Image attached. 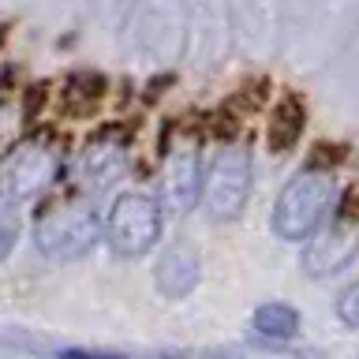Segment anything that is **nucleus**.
<instances>
[{"label": "nucleus", "instance_id": "f257e3e1", "mask_svg": "<svg viewBox=\"0 0 359 359\" xmlns=\"http://www.w3.org/2000/svg\"><path fill=\"white\" fill-rule=\"evenodd\" d=\"M337 206V180L330 172H299L292 176L273 202V224L277 240L303 243L330 221Z\"/></svg>", "mask_w": 359, "mask_h": 359}, {"label": "nucleus", "instance_id": "f03ea898", "mask_svg": "<svg viewBox=\"0 0 359 359\" xmlns=\"http://www.w3.org/2000/svg\"><path fill=\"white\" fill-rule=\"evenodd\" d=\"M101 240V217L86 202H60L45 210L34 224V247L53 262H75Z\"/></svg>", "mask_w": 359, "mask_h": 359}, {"label": "nucleus", "instance_id": "7ed1b4c3", "mask_svg": "<svg viewBox=\"0 0 359 359\" xmlns=\"http://www.w3.org/2000/svg\"><path fill=\"white\" fill-rule=\"evenodd\" d=\"M161 236V206L142 191H128L112 202L105 221V240L120 258H142Z\"/></svg>", "mask_w": 359, "mask_h": 359}, {"label": "nucleus", "instance_id": "20e7f679", "mask_svg": "<svg viewBox=\"0 0 359 359\" xmlns=\"http://www.w3.org/2000/svg\"><path fill=\"white\" fill-rule=\"evenodd\" d=\"M247 195H251V154H247V146L229 142L210 161V172L202 176L198 198H206V210L217 221H232L243 213Z\"/></svg>", "mask_w": 359, "mask_h": 359}, {"label": "nucleus", "instance_id": "39448f33", "mask_svg": "<svg viewBox=\"0 0 359 359\" xmlns=\"http://www.w3.org/2000/svg\"><path fill=\"white\" fill-rule=\"evenodd\" d=\"M60 157L49 142H19L4 161H0V195L11 202L34 198L56 180Z\"/></svg>", "mask_w": 359, "mask_h": 359}, {"label": "nucleus", "instance_id": "423d86ee", "mask_svg": "<svg viewBox=\"0 0 359 359\" xmlns=\"http://www.w3.org/2000/svg\"><path fill=\"white\" fill-rule=\"evenodd\" d=\"M123 172H128V146L120 139H112V135L90 139L75 154V165H72V180L86 195H101V191L116 187Z\"/></svg>", "mask_w": 359, "mask_h": 359}, {"label": "nucleus", "instance_id": "0eeeda50", "mask_svg": "<svg viewBox=\"0 0 359 359\" xmlns=\"http://www.w3.org/2000/svg\"><path fill=\"white\" fill-rule=\"evenodd\" d=\"M202 195V161H198V146L191 139H180L168 150L161 165V202L168 213H187Z\"/></svg>", "mask_w": 359, "mask_h": 359}, {"label": "nucleus", "instance_id": "6e6552de", "mask_svg": "<svg viewBox=\"0 0 359 359\" xmlns=\"http://www.w3.org/2000/svg\"><path fill=\"white\" fill-rule=\"evenodd\" d=\"M355 251H359V232L348 229V224H337L303 251V269H307V277H333L352 262Z\"/></svg>", "mask_w": 359, "mask_h": 359}, {"label": "nucleus", "instance_id": "1a4fd4ad", "mask_svg": "<svg viewBox=\"0 0 359 359\" xmlns=\"http://www.w3.org/2000/svg\"><path fill=\"white\" fill-rule=\"evenodd\" d=\"M198 269H202V258L191 243H172L168 251L157 258L154 266V285L165 299H184L191 288L198 285Z\"/></svg>", "mask_w": 359, "mask_h": 359}, {"label": "nucleus", "instance_id": "9d476101", "mask_svg": "<svg viewBox=\"0 0 359 359\" xmlns=\"http://www.w3.org/2000/svg\"><path fill=\"white\" fill-rule=\"evenodd\" d=\"M251 325L266 341H292L299 333V311L288 307V303H262L251 314Z\"/></svg>", "mask_w": 359, "mask_h": 359}, {"label": "nucleus", "instance_id": "9b49d317", "mask_svg": "<svg viewBox=\"0 0 359 359\" xmlns=\"http://www.w3.org/2000/svg\"><path fill=\"white\" fill-rule=\"evenodd\" d=\"M299 131H303V105H299L296 97H285L273 109V120H269L266 139H269V146H273L277 154H285L288 146L299 139Z\"/></svg>", "mask_w": 359, "mask_h": 359}, {"label": "nucleus", "instance_id": "f8f14e48", "mask_svg": "<svg viewBox=\"0 0 359 359\" xmlns=\"http://www.w3.org/2000/svg\"><path fill=\"white\" fill-rule=\"evenodd\" d=\"M19 232H22V224H19V213L11 210V206H0V262L15 251V243H19Z\"/></svg>", "mask_w": 359, "mask_h": 359}, {"label": "nucleus", "instance_id": "ddd939ff", "mask_svg": "<svg viewBox=\"0 0 359 359\" xmlns=\"http://www.w3.org/2000/svg\"><path fill=\"white\" fill-rule=\"evenodd\" d=\"M337 318H341L348 330H359V280L341 292V299H337Z\"/></svg>", "mask_w": 359, "mask_h": 359}, {"label": "nucleus", "instance_id": "4468645a", "mask_svg": "<svg viewBox=\"0 0 359 359\" xmlns=\"http://www.w3.org/2000/svg\"><path fill=\"white\" fill-rule=\"evenodd\" d=\"M60 359H128L120 352H97V348H64Z\"/></svg>", "mask_w": 359, "mask_h": 359}]
</instances>
